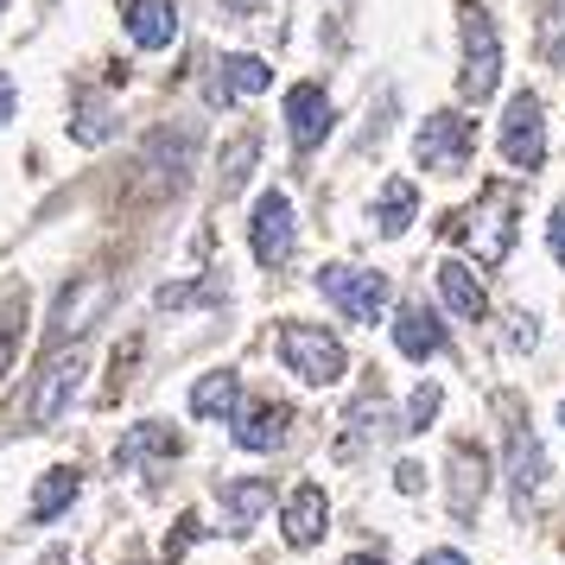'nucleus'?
I'll list each match as a JSON object with an SVG mask.
<instances>
[{"instance_id":"2","label":"nucleus","mask_w":565,"mask_h":565,"mask_svg":"<svg viewBox=\"0 0 565 565\" xmlns=\"http://www.w3.org/2000/svg\"><path fill=\"white\" fill-rule=\"evenodd\" d=\"M280 362L306 387H331V382H343V369H350L343 343H337L324 324H280Z\"/></svg>"},{"instance_id":"39","label":"nucleus","mask_w":565,"mask_h":565,"mask_svg":"<svg viewBox=\"0 0 565 565\" xmlns=\"http://www.w3.org/2000/svg\"><path fill=\"white\" fill-rule=\"evenodd\" d=\"M0 7H7V0H0Z\"/></svg>"},{"instance_id":"30","label":"nucleus","mask_w":565,"mask_h":565,"mask_svg":"<svg viewBox=\"0 0 565 565\" xmlns=\"http://www.w3.org/2000/svg\"><path fill=\"white\" fill-rule=\"evenodd\" d=\"M13 318H26V292H20V299H7V324H0V369H7V356H13Z\"/></svg>"},{"instance_id":"8","label":"nucleus","mask_w":565,"mask_h":565,"mask_svg":"<svg viewBox=\"0 0 565 565\" xmlns=\"http://www.w3.org/2000/svg\"><path fill=\"white\" fill-rule=\"evenodd\" d=\"M463 235H470V248H477V260H483V267H502V260H509V248H514V204L502 198V191H489L483 204L470 210Z\"/></svg>"},{"instance_id":"37","label":"nucleus","mask_w":565,"mask_h":565,"mask_svg":"<svg viewBox=\"0 0 565 565\" xmlns=\"http://www.w3.org/2000/svg\"><path fill=\"white\" fill-rule=\"evenodd\" d=\"M546 13H565V0H546Z\"/></svg>"},{"instance_id":"28","label":"nucleus","mask_w":565,"mask_h":565,"mask_svg":"<svg viewBox=\"0 0 565 565\" xmlns=\"http://www.w3.org/2000/svg\"><path fill=\"white\" fill-rule=\"evenodd\" d=\"M509 343H514V350H534V343H540V324H534V311H514V324H509Z\"/></svg>"},{"instance_id":"6","label":"nucleus","mask_w":565,"mask_h":565,"mask_svg":"<svg viewBox=\"0 0 565 565\" xmlns=\"http://www.w3.org/2000/svg\"><path fill=\"white\" fill-rule=\"evenodd\" d=\"M502 159H509L514 172H540V159H546V115H540V96L534 89H521V96H509V108H502Z\"/></svg>"},{"instance_id":"16","label":"nucleus","mask_w":565,"mask_h":565,"mask_svg":"<svg viewBox=\"0 0 565 565\" xmlns=\"http://www.w3.org/2000/svg\"><path fill=\"white\" fill-rule=\"evenodd\" d=\"M438 299L451 306V318H470V324L489 311V292L470 260H438Z\"/></svg>"},{"instance_id":"25","label":"nucleus","mask_w":565,"mask_h":565,"mask_svg":"<svg viewBox=\"0 0 565 565\" xmlns=\"http://www.w3.org/2000/svg\"><path fill=\"white\" fill-rule=\"evenodd\" d=\"M438 407H445V394H438V382H419V387L407 394V419H401V426H407V433H426V426L438 419Z\"/></svg>"},{"instance_id":"1","label":"nucleus","mask_w":565,"mask_h":565,"mask_svg":"<svg viewBox=\"0 0 565 565\" xmlns=\"http://www.w3.org/2000/svg\"><path fill=\"white\" fill-rule=\"evenodd\" d=\"M318 292H324V306H337L343 318H356V324H375L387 311V299H394V286H387V274H375V267H350V260H331V267H318Z\"/></svg>"},{"instance_id":"29","label":"nucleus","mask_w":565,"mask_h":565,"mask_svg":"<svg viewBox=\"0 0 565 565\" xmlns=\"http://www.w3.org/2000/svg\"><path fill=\"white\" fill-rule=\"evenodd\" d=\"M394 489H401V495H419V489H426V463H394Z\"/></svg>"},{"instance_id":"34","label":"nucleus","mask_w":565,"mask_h":565,"mask_svg":"<svg viewBox=\"0 0 565 565\" xmlns=\"http://www.w3.org/2000/svg\"><path fill=\"white\" fill-rule=\"evenodd\" d=\"M223 7H235V13H255V7H267V0H223Z\"/></svg>"},{"instance_id":"14","label":"nucleus","mask_w":565,"mask_h":565,"mask_svg":"<svg viewBox=\"0 0 565 565\" xmlns=\"http://www.w3.org/2000/svg\"><path fill=\"white\" fill-rule=\"evenodd\" d=\"M77 382H83V356L77 350L45 362V382H39V401H32V426H57V413H64V401L77 394Z\"/></svg>"},{"instance_id":"33","label":"nucleus","mask_w":565,"mask_h":565,"mask_svg":"<svg viewBox=\"0 0 565 565\" xmlns=\"http://www.w3.org/2000/svg\"><path fill=\"white\" fill-rule=\"evenodd\" d=\"M7 115H13V77H0V128H7Z\"/></svg>"},{"instance_id":"21","label":"nucleus","mask_w":565,"mask_h":565,"mask_svg":"<svg viewBox=\"0 0 565 565\" xmlns=\"http://www.w3.org/2000/svg\"><path fill=\"white\" fill-rule=\"evenodd\" d=\"M483 489H489V458L463 445L458 458H451V514H477Z\"/></svg>"},{"instance_id":"12","label":"nucleus","mask_w":565,"mask_h":565,"mask_svg":"<svg viewBox=\"0 0 565 565\" xmlns=\"http://www.w3.org/2000/svg\"><path fill=\"white\" fill-rule=\"evenodd\" d=\"M324 527H331V502H324V489L318 483H299L292 495H286V546H318L324 540Z\"/></svg>"},{"instance_id":"23","label":"nucleus","mask_w":565,"mask_h":565,"mask_svg":"<svg viewBox=\"0 0 565 565\" xmlns=\"http://www.w3.org/2000/svg\"><path fill=\"white\" fill-rule=\"evenodd\" d=\"M89 306H103V280H83L77 292H64V299H57V318H52V343H64V337H77L83 324H89Z\"/></svg>"},{"instance_id":"10","label":"nucleus","mask_w":565,"mask_h":565,"mask_svg":"<svg viewBox=\"0 0 565 565\" xmlns=\"http://www.w3.org/2000/svg\"><path fill=\"white\" fill-rule=\"evenodd\" d=\"M546 483V451H540V438L514 419L509 426V489H514V509H527Z\"/></svg>"},{"instance_id":"18","label":"nucleus","mask_w":565,"mask_h":565,"mask_svg":"<svg viewBox=\"0 0 565 565\" xmlns=\"http://www.w3.org/2000/svg\"><path fill=\"white\" fill-rule=\"evenodd\" d=\"M77 495H83V477L71 470V463H57V470H45V477H39V489H32L26 521H32V527H52V521L71 509Z\"/></svg>"},{"instance_id":"35","label":"nucleus","mask_w":565,"mask_h":565,"mask_svg":"<svg viewBox=\"0 0 565 565\" xmlns=\"http://www.w3.org/2000/svg\"><path fill=\"white\" fill-rule=\"evenodd\" d=\"M350 565H387V559H382V553H356Z\"/></svg>"},{"instance_id":"20","label":"nucleus","mask_w":565,"mask_h":565,"mask_svg":"<svg viewBox=\"0 0 565 565\" xmlns=\"http://www.w3.org/2000/svg\"><path fill=\"white\" fill-rule=\"evenodd\" d=\"M242 401V375L235 369H210L204 382L191 387V419H230Z\"/></svg>"},{"instance_id":"17","label":"nucleus","mask_w":565,"mask_h":565,"mask_svg":"<svg viewBox=\"0 0 565 565\" xmlns=\"http://www.w3.org/2000/svg\"><path fill=\"white\" fill-rule=\"evenodd\" d=\"M286 426H292V413L274 407V401H260V407H248L242 419H235L230 433H235V445H242V451L267 458V451H280V445H286Z\"/></svg>"},{"instance_id":"36","label":"nucleus","mask_w":565,"mask_h":565,"mask_svg":"<svg viewBox=\"0 0 565 565\" xmlns=\"http://www.w3.org/2000/svg\"><path fill=\"white\" fill-rule=\"evenodd\" d=\"M553 64H565V39H553Z\"/></svg>"},{"instance_id":"27","label":"nucleus","mask_w":565,"mask_h":565,"mask_svg":"<svg viewBox=\"0 0 565 565\" xmlns=\"http://www.w3.org/2000/svg\"><path fill=\"white\" fill-rule=\"evenodd\" d=\"M198 299H216V286H159V311H184Z\"/></svg>"},{"instance_id":"13","label":"nucleus","mask_w":565,"mask_h":565,"mask_svg":"<svg viewBox=\"0 0 565 565\" xmlns=\"http://www.w3.org/2000/svg\"><path fill=\"white\" fill-rule=\"evenodd\" d=\"M394 343H401V356H413V362L445 356V318L426 311V306H401L394 311Z\"/></svg>"},{"instance_id":"32","label":"nucleus","mask_w":565,"mask_h":565,"mask_svg":"<svg viewBox=\"0 0 565 565\" xmlns=\"http://www.w3.org/2000/svg\"><path fill=\"white\" fill-rule=\"evenodd\" d=\"M419 565H470L458 546H433V553H419Z\"/></svg>"},{"instance_id":"19","label":"nucleus","mask_w":565,"mask_h":565,"mask_svg":"<svg viewBox=\"0 0 565 565\" xmlns=\"http://www.w3.org/2000/svg\"><path fill=\"white\" fill-rule=\"evenodd\" d=\"M179 451V433L166 426V419H140L134 433H121V445H115V463L121 470H140L147 458H172Z\"/></svg>"},{"instance_id":"38","label":"nucleus","mask_w":565,"mask_h":565,"mask_svg":"<svg viewBox=\"0 0 565 565\" xmlns=\"http://www.w3.org/2000/svg\"><path fill=\"white\" fill-rule=\"evenodd\" d=\"M559 426H565V401H559Z\"/></svg>"},{"instance_id":"4","label":"nucleus","mask_w":565,"mask_h":565,"mask_svg":"<svg viewBox=\"0 0 565 565\" xmlns=\"http://www.w3.org/2000/svg\"><path fill=\"white\" fill-rule=\"evenodd\" d=\"M458 83L470 103L495 96V83H502V39H495V20H489L483 7L463 13V77Z\"/></svg>"},{"instance_id":"5","label":"nucleus","mask_w":565,"mask_h":565,"mask_svg":"<svg viewBox=\"0 0 565 565\" xmlns=\"http://www.w3.org/2000/svg\"><path fill=\"white\" fill-rule=\"evenodd\" d=\"M470 147H477V128H470V115H458V108L426 115V128L413 134V159L426 172H458L463 159H470Z\"/></svg>"},{"instance_id":"24","label":"nucleus","mask_w":565,"mask_h":565,"mask_svg":"<svg viewBox=\"0 0 565 565\" xmlns=\"http://www.w3.org/2000/svg\"><path fill=\"white\" fill-rule=\"evenodd\" d=\"M255 153H260L255 134H242V140L230 147V159H223V198H235V191L248 184V166H255Z\"/></svg>"},{"instance_id":"11","label":"nucleus","mask_w":565,"mask_h":565,"mask_svg":"<svg viewBox=\"0 0 565 565\" xmlns=\"http://www.w3.org/2000/svg\"><path fill=\"white\" fill-rule=\"evenodd\" d=\"M121 26L140 52H166L172 39H179V7L172 0H128L121 7Z\"/></svg>"},{"instance_id":"26","label":"nucleus","mask_w":565,"mask_h":565,"mask_svg":"<svg viewBox=\"0 0 565 565\" xmlns=\"http://www.w3.org/2000/svg\"><path fill=\"white\" fill-rule=\"evenodd\" d=\"M108 128H115V121H108V103H103V96H89V103L77 108V121H71V134H77L83 147H103Z\"/></svg>"},{"instance_id":"9","label":"nucleus","mask_w":565,"mask_h":565,"mask_svg":"<svg viewBox=\"0 0 565 565\" xmlns=\"http://www.w3.org/2000/svg\"><path fill=\"white\" fill-rule=\"evenodd\" d=\"M286 134H292L299 153H311L331 134V96H324V83H292L286 89Z\"/></svg>"},{"instance_id":"3","label":"nucleus","mask_w":565,"mask_h":565,"mask_svg":"<svg viewBox=\"0 0 565 565\" xmlns=\"http://www.w3.org/2000/svg\"><path fill=\"white\" fill-rule=\"evenodd\" d=\"M248 248H255L260 267H286V260H292V248H299V216H292V198H286V191H260L255 198Z\"/></svg>"},{"instance_id":"31","label":"nucleus","mask_w":565,"mask_h":565,"mask_svg":"<svg viewBox=\"0 0 565 565\" xmlns=\"http://www.w3.org/2000/svg\"><path fill=\"white\" fill-rule=\"evenodd\" d=\"M546 248H553V260H565V204L546 216Z\"/></svg>"},{"instance_id":"7","label":"nucleus","mask_w":565,"mask_h":565,"mask_svg":"<svg viewBox=\"0 0 565 565\" xmlns=\"http://www.w3.org/2000/svg\"><path fill=\"white\" fill-rule=\"evenodd\" d=\"M274 83V64L255 52H230V57H216L210 64V77H204V103L210 108H230V103H248V96H260Z\"/></svg>"},{"instance_id":"22","label":"nucleus","mask_w":565,"mask_h":565,"mask_svg":"<svg viewBox=\"0 0 565 565\" xmlns=\"http://www.w3.org/2000/svg\"><path fill=\"white\" fill-rule=\"evenodd\" d=\"M413 216H419V191H413L407 179H387L382 198H375V230L382 235H407Z\"/></svg>"},{"instance_id":"15","label":"nucleus","mask_w":565,"mask_h":565,"mask_svg":"<svg viewBox=\"0 0 565 565\" xmlns=\"http://www.w3.org/2000/svg\"><path fill=\"white\" fill-rule=\"evenodd\" d=\"M267 509H274V483H260V477L223 483V495H216V514H223V527H230V534H248Z\"/></svg>"}]
</instances>
